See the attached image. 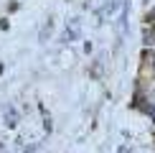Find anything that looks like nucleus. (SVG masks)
Here are the masks:
<instances>
[{
    "label": "nucleus",
    "mask_w": 155,
    "mask_h": 153,
    "mask_svg": "<svg viewBox=\"0 0 155 153\" xmlns=\"http://www.w3.org/2000/svg\"><path fill=\"white\" fill-rule=\"evenodd\" d=\"M76 36H79V25H76V21H71V23H69V28H66V33H64V38L71 41V38H76Z\"/></svg>",
    "instance_id": "nucleus-1"
},
{
    "label": "nucleus",
    "mask_w": 155,
    "mask_h": 153,
    "mask_svg": "<svg viewBox=\"0 0 155 153\" xmlns=\"http://www.w3.org/2000/svg\"><path fill=\"white\" fill-rule=\"evenodd\" d=\"M120 153H127V151H125V148H120Z\"/></svg>",
    "instance_id": "nucleus-2"
},
{
    "label": "nucleus",
    "mask_w": 155,
    "mask_h": 153,
    "mask_svg": "<svg viewBox=\"0 0 155 153\" xmlns=\"http://www.w3.org/2000/svg\"><path fill=\"white\" fill-rule=\"evenodd\" d=\"M143 3H150V0H143Z\"/></svg>",
    "instance_id": "nucleus-3"
},
{
    "label": "nucleus",
    "mask_w": 155,
    "mask_h": 153,
    "mask_svg": "<svg viewBox=\"0 0 155 153\" xmlns=\"http://www.w3.org/2000/svg\"><path fill=\"white\" fill-rule=\"evenodd\" d=\"M153 66H155V61H153Z\"/></svg>",
    "instance_id": "nucleus-4"
}]
</instances>
